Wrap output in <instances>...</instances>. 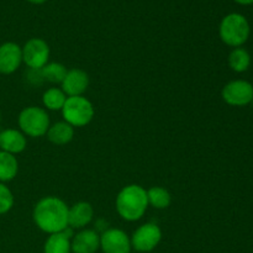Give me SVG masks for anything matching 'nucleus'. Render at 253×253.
Segmentation results:
<instances>
[{"label":"nucleus","instance_id":"obj_1","mask_svg":"<svg viewBox=\"0 0 253 253\" xmlns=\"http://www.w3.org/2000/svg\"><path fill=\"white\" fill-rule=\"evenodd\" d=\"M32 219L41 231L52 235L68 227V207L57 197L42 198L34 208Z\"/></svg>","mask_w":253,"mask_h":253},{"label":"nucleus","instance_id":"obj_2","mask_svg":"<svg viewBox=\"0 0 253 253\" xmlns=\"http://www.w3.org/2000/svg\"><path fill=\"white\" fill-rule=\"evenodd\" d=\"M116 211L126 221H137L148 208L147 190L138 184L124 187L116 197Z\"/></svg>","mask_w":253,"mask_h":253},{"label":"nucleus","instance_id":"obj_3","mask_svg":"<svg viewBox=\"0 0 253 253\" xmlns=\"http://www.w3.org/2000/svg\"><path fill=\"white\" fill-rule=\"evenodd\" d=\"M250 32H251V29H250V24L246 17L236 12L226 15L221 20L219 27L220 39L224 43L234 48L241 47L249 40Z\"/></svg>","mask_w":253,"mask_h":253},{"label":"nucleus","instance_id":"obj_4","mask_svg":"<svg viewBox=\"0 0 253 253\" xmlns=\"http://www.w3.org/2000/svg\"><path fill=\"white\" fill-rule=\"evenodd\" d=\"M62 115L66 123L73 127H83L90 124L94 118V106L85 96H68L62 108Z\"/></svg>","mask_w":253,"mask_h":253},{"label":"nucleus","instance_id":"obj_5","mask_svg":"<svg viewBox=\"0 0 253 253\" xmlns=\"http://www.w3.org/2000/svg\"><path fill=\"white\" fill-rule=\"evenodd\" d=\"M20 131L29 137H41L47 133L49 128V116L43 108L29 106L20 113L19 119Z\"/></svg>","mask_w":253,"mask_h":253},{"label":"nucleus","instance_id":"obj_6","mask_svg":"<svg viewBox=\"0 0 253 253\" xmlns=\"http://www.w3.org/2000/svg\"><path fill=\"white\" fill-rule=\"evenodd\" d=\"M162 240V230L153 222L143 224L133 232L131 237V246L135 251L146 253L151 252L160 245Z\"/></svg>","mask_w":253,"mask_h":253},{"label":"nucleus","instance_id":"obj_7","mask_svg":"<svg viewBox=\"0 0 253 253\" xmlns=\"http://www.w3.org/2000/svg\"><path fill=\"white\" fill-rule=\"evenodd\" d=\"M22 48V62L30 69L39 71L48 63L49 46L42 39H30Z\"/></svg>","mask_w":253,"mask_h":253},{"label":"nucleus","instance_id":"obj_8","mask_svg":"<svg viewBox=\"0 0 253 253\" xmlns=\"http://www.w3.org/2000/svg\"><path fill=\"white\" fill-rule=\"evenodd\" d=\"M221 96L231 106H246L253 101V85L250 82L237 79L222 88Z\"/></svg>","mask_w":253,"mask_h":253},{"label":"nucleus","instance_id":"obj_9","mask_svg":"<svg viewBox=\"0 0 253 253\" xmlns=\"http://www.w3.org/2000/svg\"><path fill=\"white\" fill-rule=\"evenodd\" d=\"M100 249L104 253H130L131 239L120 229H108L100 235Z\"/></svg>","mask_w":253,"mask_h":253},{"label":"nucleus","instance_id":"obj_10","mask_svg":"<svg viewBox=\"0 0 253 253\" xmlns=\"http://www.w3.org/2000/svg\"><path fill=\"white\" fill-rule=\"evenodd\" d=\"M22 63V48L15 42L0 44V73L12 74Z\"/></svg>","mask_w":253,"mask_h":253},{"label":"nucleus","instance_id":"obj_11","mask_svg":"<svg viewBox=\"0 0 253 253\" xmlns=\"http://www.w3.org/2000/svg\"><path fill=\"white\" fill-rule=\"evenodd\" d=\"M89 86V76L83 69L73 68L67 72L61 89L67 96H81L86 91Z\"/></svg>","mask_w":253,"mask_h":253},{"label":"nucleus","instance_id":"obj_12","mask_svg":"<svg viewBox=\"0 0 253 253\" xmlns=\"http://www.w3.org/2000/svg\"><path fill=\"white\" fill-rule=\"evenodd\" d=\"M73 253H95L100 249V235L95 230L83 229L71 241Z\"/></svg>","mask_w":253,"mask_h":253},{"label":"nucleus","instance_id":"obj_13","mask_svg":"<svg viewBox=\"0 0 253 253\" xmlns=\"http://www.w3.org/2000/svg\"><path fill=\"white\" fill-rule=\"evenodd\" d=\"M94 209L86 202H79L68 208V226L73 230H83L91 222Z\"/></svg>","mask_w":253,"mask_h":253},{"label":"nucleus","instance_id":"obj_14","mask_svg":"<svg viewBox=\"0 0 253 253\" xmlns=\"http://www.w3.org/2000/svg\"><path fill=\"white\" fill-rule=\"evenodd\" d=\"M27 140L26 136L16 128H6L0 132V151L11 153V155H19L24 152L26 148Z\"/></svg>","mask_w":253,"mask_h":253},{"label":"nucleus","instance_id":"obj_15","mask_svg":"<svg viewBox=\"0 0 253 253\" xmlns=\"http://www.w3.org/2000/svg\"><path fill=\"white\" fill-rule=\"evenodd\" d=\"M73 229L67 227L64 231L49 235L43 246L44 253H71V241L73 239Z\"/></svg>","mask_w":253,"mask_h":253},{"label":"nucleus","instance_id":"obj_16","mask_svg":"<svg viewBox=\"0 0 253 253\" xmlns=\"http://www.w3.org/2000/svg\"><path fill=\"white\" fill-rule=\"evenodd\" d=\"M47 138L51 143L63 146L71 142L74 137V127L66 121H59L49 126L47 131Z\"/></svg>","mask_w":253,"mask_h":253},{"label":"nucleus","instance_id":"obj_17","mask_svg":"<svg viewBox=\"0 0 253 253\" xmlns=\"http://www.w3.org/2000/svg\"><path fill=\"white\" fill-rule=\"evenodd\" d=\"M19 172L17 158L11 153L0 151V183L11 182Z\"/></svg>","mask_w":253,"mask_h":253},{"label":"nucleus","instance_id":"obj_18","mask_svg":"<svg viewBox=\"0 0 253 253\" xmlns=\"http://www.w3.org/2000/svg\"><path fill=\"white\" fill-rule=\"evenodd\" d=\"M39 71L42 81H47L53 84H61L63 82L68 69L62 63L51 62V63H47L46 66L42 67L41 69H39Z\"/></svg>","mask_w":253,"mask_h":253},{"label":"nucleus","instance_id":"obj_19","mask_svg":"<svg viewBox=\"0 0 253 253\" xmlns=\"http://www.w3.org/2000/svg\"><path fill=\"white\" fill-rule=\"evenodd\" d=\"M67 98L68 96L64 94V91L61 88L53 86V88H49L44 91L43 95H42V103L47 110L58 111L62 110Z\"/></svg>","mask_w":253,"mask_h":253},{"label":"nucleus","instance_id":"obj_20","mask_svg":"<svg viewBox=\"0 0 253 253\" xmlns=\"http://www.w3.org/2000/svg\"><path fill=\"white\" fill-rule=\"evenodd\" d=\"M147 200L148 205L153 207L155 209L163 210L169 207L172 203V197L166 188L152 187L147 190Z\"/></svg>","mask_w":253,"mask_h":253},{"label":"nucleus","instance_id":"obj_21","mask_svg":"<svg viewBox=\"0 0 253 253\" xmlns=\"http://www.w3.org/2000/svg\"><path fill=\"white\" fill-rule=\"evenodd\" d=\"M250 64H251V56L245 48L237 47L230 52L229 66L232 71L242 73V72H246L249 69Z\"/></svg>","mask_w":253,"mask_h":253},{"label":"nucleus","instance_id":"obj_22","mask_svg":"<svg viewBox=\"0 0 253 253\" xmlns=\"http://www.w3.org/2000/svg\"><path fill=\"white\" fill-rule=\"evenodd\" d=\"M12 207H14V194L4 183H0V215L9 212Z\"/></svg>","mask_w":253,"mask_h":253},{"label":"nucleus","instance_id":"obj_23","mask_svg":"<svg viewBox=\"0 0 253 253\" xmlns=\"http://www.w3.org/2000/svg\"><path fill=\"white\" fill-rule=\"evenodd\" d=\"M236 2L241 5H252L253 4V0H235Z\"/></svg>","mask_w":253,"mask_h":253},{"label":"nucleus","instance_id":"obj_24","mask_svg":"<svg viewBox=\"0 0 253 253\" xmlns=\"http://www.w3.org/2000/svg\"><path fill=\"white\" fill-rule=\"evenodd\" d=\"M27 1L32 2V4H43V2H46L47 0H27Z\"/></svg>","mask_w":253,"mask_h":253},{"label":"nucleus","instance_id":"obj_25","mask_svg":"<svg viewBox=\"0 0 253 253\" xmlns=\"http://www.w3.org/2000/svg\"><path fill=\"white\" fill-rule=\"evenodd\" d=\"M0 119H1V114H0Z\"/></svg>","mask_w":253,"mask_h":253}]
</instances>
